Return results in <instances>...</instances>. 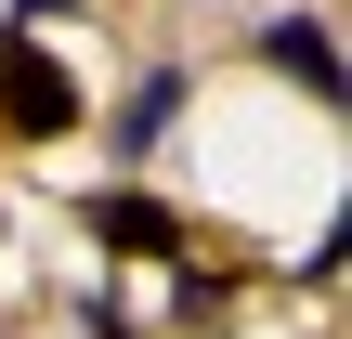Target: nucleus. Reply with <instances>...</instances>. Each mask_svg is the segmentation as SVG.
Returning a JSON list of instances; mask_svg holds the SVG:
<instances>
[{"label":"nucleus","mask_w":352,"mask_h":339,"mask_svg":"<svg viewBox=\"0 0 352 339\" xmlns=\"http://www.w3.org/2000/svg\"><path fill=\"white\" fill-rule=\"evenodd\" d=\"M91 235H104V248H118V261H170V248H183V235H170V209H157V196H91Z\"/></svg>","instance_id":"nucleus-2"},{"label":"nucleus","mask_w":352,"mask_h":339,"mask_svg":"<svg viewBox=\"0 0 352 339\" xmlns=\"http://www.w3.org/2000/svg\"><path fill=\"white\" fill-rule=\"evenodd\" d=\"M0 118L52 144V131H78V78H65L39 39H0Z\"/></svg>","instance_id":"nucleus-1"},{"label":"nucleus","mask_w":352,"mask_h":339,"mask_svg":"<svg viewBox=\"0 0 352 339\" xmlns=\"http://www.w3.org/2000/svg\"><path fill=\"white\" fill-rule=\"evenodd\" d=\"M261 65H287L314 105H340V52H327V26H300V13H287V26H261Z\"/></svg>","instance_id":"nucleus-3"},{"label":"nucleus","mask_w":352,"mask_h":339,"mask_svg":"<svg viewBox=\"0 0 352 339\" xmlns=\"http://www.w3.org/2000/svg\"><path fill=\"white\" fill-rule=\"evenodd\" d=\"M170 105H183V78H144V91H131V144H157V131H170Z\"/></svg>","instance_id":"nucleus-4"}]
</instances>
